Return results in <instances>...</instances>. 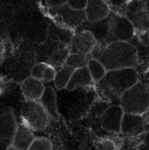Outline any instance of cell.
Wrapping results in <instances>:
<instances>
[{"label": "cell", "instance_id": "cell-17", "mask_svg": "<svg viewBox=\"0 0 149 150\" xmlns=\"http://www.w3.org/2000/svg\"><path fill=\"white\" fill-rule=\"evenodd\" d=\"M70 54V45L59 43L50 53L48 58V64L52 66L56 70L61 68Z\"/></svg>", "mask_w": 149, "mask_h": 150}, {"label": "cell", "instance_id": "cell-8", "mask_svg": "<svg viewBox=\"0 0 149 150\" xmlns=\"http://www.w3.org/2000/svg\"><path fill=\"white\" fill-rule=\"evenodd\" d=\"M18 127L14 112L11 108L6 109L0 115V150H8Z\"/></svg>", "mask_w": 149, "mask_h": 150}, {"label": "cell", "instance_id": "cell-4", "mask_svg": "<svg viewBox=\"0 0 149 150\" xmlns=\"http://www.w3.org/2000/svg\"><path fill=\"white\" fill-rule=\"evenodd\" d=\"M106 37L103 42H128L131 40L135 35V31L129 21L123 15L110 11L107 18Z\"/></svg>", "mask_w": 149, "mask_h": 150}, {"label": "cell", "instance_id": "cell-21", "mask_svg": "<svg viewBox=\"0 0 149 150\" xmlns=\"http://www.w3.org/2000/svg\"><path fill=\"white\" fill-rule=\"evenodd\" d=\"M91 57L79 55L75 54H70L65 62V65L68 66L74 70L81 67H86Z\"/></svg>", "mask_w": 149, "mask_h": 150}, {"label": "cell", "instance_id": "cell-27", "mask_svg": "<svg viewBox=\"0 0 149 150\" xmlns=\"http://www.w3.org/2000/svg\"><path fill=\"white\" fill-rule=\"evenodd\" d=\"M147 4H148V11H149V1H147Z\"/></svg>", "mask_w": 149, "mask_h": 150}, {"label": "cell", "instance_id": "cell-9", "mask_svg": "<svg viewBox=\"0 0 149 150\" xmlns=\"http://www.w3.org/2000/svg\"><path fill=\"white\" fill-rule=\"evenodd\" d=\"M97 43V40L90 30H83L76 34L72 39L70 45V54L91 57Z\"/></svg>", "mask_w": 149, "mask_h": 150}, {"label": "cell", "instance_id": "cell-18", "mask_svg": "<svg viewBox=\"0 0 149 150\" xmlns=\"http://www.w3.org/2000/svg\"><path fill=\"white\" fill-rule=\"evenodd\" d=\"M56 70L48 63L40 62L35 64L31 71V76L42 83L53 81Z\"/></svg>", "mask_w": 149, "mask_h": 150}, {"label": "cell", "instance_id": "cell-7", "mask_svg": "<svg viewBox=\"0 0 149 150\" xmlns=\"http://www.w3.org/2000/svg\"><path fill=\"white\" fill-rule=\"evenodd\" d=\"M49 116L39 101L25 100L21 110L22 123L32 130H43L48 127Z\"/></svg>", "mask_w": 149, "mask_h": 150}, {"label": "cell", "instance_id": "cell-16", "mask_svg": "<svg viewBox=\"0 0 149 150\" xmlns=\"http://www.w3.org/2000/svg\"><path fill=\"white\" fill-rule=\"evenodd\" d=\"M39 102L43 107L49 117L54 120L59 118V113L58 111L56 101V94L53 88L45 87L42 97Z\"/></svg>", "mask_w": 149, "mask_h": 150}, {"label": "cell", "instance_id": "cell-12", "mask_svg": "<svg viewBox=\"0 0 149 150\" xmlns=\"http://www.w3.org/2000/svg\"><path fill=\"white\" fill-rule=\"evenodd\" d=\"M45 88L42 82L34 79L32 76L26 78L20 85L22 94L26 100L39 101L43 94Z\"/></svg>", "mask_w": 149, "mask_h": 150}, {"label": "cell", "instance_id": "cell-13", "mask_svg": "<svg viewBox=\"0 0 149 150\" xmlns=\"http://www.w3.org/2000/svg\"><path fill=\"white\" fill-rule=\"evenodd\" d=\"M34 139L32 130L21 122L18 124L12 147L15 150H29Z\"/></svg>", "mask_w": 149, "mask_h": 150}, {"label": "cell", "instance_id": "cell-26", "mask_svg": "<svg viewBox=\"0 0 149 150\" xmlns=\"http://www.w3.org/2000/svg\"><path fill=\"white\" fill-rule=\"evenodd\" d=\"M138 39L143 45H149V29L143 33L137 35Z\"/></svg>", "mask_w": 149, "mask_h": 150}, {"label": "cell", "instance_id": "cell-22", "mask_svg": "<svg viewBox=\"0 0 149 150\" xmlns=\"http://www.w3.org/2000/svg\"><path fill=\"white\" fill-rule=\"evenodd\" d=\"M29 150H53V144L47 138H35Z\"/></svg>", "mask_w": 149, "mask_h": 150}, {"label": "cell", "instance_id": "cell-1", "mask_svg": "<svg viewBox=\"0 0 149 150\" xmlns=\"http://www.w3.org/2000/svg\"><path fill=\"white\" fill-rule=\"evenodd\" d=\"M91 58L99 61L107 71L134 68L138 62V52L136 47L128 42H98Z\"/></svg>", "mask_w": 149, "mask_h": 150}, {"label": "cell", "instance_id": "cell-15", "mask_svg": "<svg viewBox=\"0 0 149 150\" xmlns=\"http://www.w3.org/2000/svg\"><path fill=\"white\" fill-rule=\"evenodd\" d=\"M143 116L124 114L121 122V133L124 136H132L140 132L144 127Z\"/></svg>", "mask_w": 149, "mask_h": 150}, {"label": "cell", "instance_id": "cell-23", "mask_svg": "<svg viewBox=\"0 0 149 150\" xmlns=\"http://www.w3.org/2000/svg\"><path fill=\"white\" fill-rule=\"evenodd\" d=\"M87 1L83 0H71L67 1V4L71 8L75 10H84L87 5Z\"/></svg>", "mask_w": 149, "mask_h": 150}, {"label": "cell", "instance_id": "cell-6", "mask_svg": "<svg viewBox=\"0 0 149 150\" xmlns=\"http://www.w3.org/2000/svg\"><path fill=\"white\" fill-rule=\"evenodd\" d=\"M48 13L64 26L74 29L86 20L84 10H75L67 5V1H46Z\"/></svg>", "mask_w": 149, "mask_h": 150}, {"label": "cell", "instance_id": "cell-14", "mask_svg": "<svg viewBox=\"0 0 149 150\" xmlns=\"http://www.w3.org/2000/svg\"><path fill=\"white\" fill-rule=\"evenodd\" d=\"M93 85L95 83L86 66L74 70L66 89L74 90L78 88H91Z\"/></svg>", "mask_w": 149, "mask_h": 150}, {"label": "cell", "instance_id": "cell-19", "mask_svg": "<svg viewBox=\"0 0 149 150\" xmlns=\"http://www.w3.org/2000/svg\"><path fill=\"white\" fill-rule=\"evenodd\" d=\"M74 71L73 69L65 64H64L61 68L56 70L53 80L56 87L58 89H66Z\"/></svg>", "mask_w": 149, "mask_h": 150}, {"label": "cell", "instance_id": "cell-20", "mask_svg": "<svg viewBox=\"0 0 149 150\" xmlns=\"http://www.w3.org/2000/svg\"><path fill=\"white\" fill-rule=\"evenodd\" d=\"M86 67H87L91 76L95 83L99 81L107 73V70L105 67L95 59H89Z\"/></svg>", "mask_w": 149, "mask_h": 150}, {"label": "cell", "instance_id": "cell-11", "mask_svg": "<svg viewBox=\"0 0 149 150\" xmlns=\"http://www.w3.org/2000/svg\"><path fill=\"white\" fill-rule=\"evenodd\" d=\"M110 7L107 1H88L85 8L86 20L89 23H96L105 20L110 13Z\"/></svg>", "mask_w": 149, "mask_h": 150}, {"label": "cell", "instance_id": "cell-3", "mask_svg": "<svg viewBox=\"0 0 149 150\" xmlns=\"http://www.w3.org/2000/svg\"><path fill=\"white\" fill-rule=\"evenodd\" d=\"M119 105L124 114L144 115L149 110V89L147 85L137 82L123 94Z\"/></svg>", "mask_w": 149, "mask_h": 150}, {"label": "cell", "instance_id": "cell-2", "mask_svg": "<svg viewBox=\"0 0 149 150\" xmlns=\"http://www.w3.org/2000/svg\"><path fill=\"white\" fill-rule=\"evenodd\" d=\"M135 68H125L107 71L105 76L95 83L99 96L108 102H119L123 94L138 82Z\"/></svg>", "mask_w": 149, "mask_h": 150}, {"label": "cell", "instance_id": "cell-5", "mask_svg": "<svg viewBox=\"0 0 149 150\" xmlns=\"http://www.w3.org/2000/svg\"><path fill=\"white\" fill-rule=\"evenodd\" d=\"M119 14L129 21L135 35H140L149 29V11L146 1H126Z\"/></svg>", "mask_w": 149, "mask_h": 150}, {"label": "cell", "instance_id": "cell-10", "mask_svg": "<svg viewBox=\"0 0 149 150\" xmlns=\"http://www.w3.org/2000/svg\"><path fill=\"white\" fill-rule=\"evenodd\" d=\"M124 114V111L119 104L110 106L101 115L100 124L102 128L114 134L121 133V122Z\"/></svg>", "mask_w": 149, "mask_h": 150}, {"label": "cell", "instance_id": "cell-25", "mask_svg": "<svg viewBox=\"0 0 149 150\" xmlns=\"http://www.w3.org/2000/svg\"><path fill=\"white\" fill-rule=\"evenodd\" d=\"M96 150H115V146L110 141H104L98 145Z\"/></svg>", "mask_w": 149, "mask_h": 150}, {"label": "cell", "instance_id": "cell-24", "mask_svg": "<svg viewBox=\"0 0 149 150\" xmlns=\"http://www.w3.org/2000/svg\"><path fill=\"white\" fill-rule=\"evenodd\" d=\"M136 150H149V130L146 132Z\"/></svg>", "mask_w": 149, "mask_h": 150}, {"label": "cell", "instance_id": "cell-28", "mask_svg": "<svg viewBox=\"0 0 149 150\" xmlns=\"http://www.w3.org/2000/svg\"><path fill=\"white\" fill-rule=\"evenodd\" d=\"M8 150H15V149L14 148H13V147H12V146H11V147H10V149H9Z\"/></svg>", "mask_w": 149, "mask_h": 150}]
</instances>
